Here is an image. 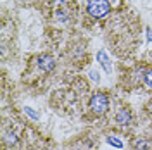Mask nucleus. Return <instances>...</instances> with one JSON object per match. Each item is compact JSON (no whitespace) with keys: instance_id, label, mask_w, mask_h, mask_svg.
I'll use <instances>...</instances> for the list:
<instances>
[{"instance_id":"nucleus-1","label":"nucleus","mask_w":152,"mask_h":150,"mask_svg":"<svg viewBox=\"0 0 152 150\" xmlns=\"http://www.w3.org/2000/svg\"><path fill=\"white\" fill-rule=\"evenodd\" d=\"M111 5L107 0H88L86 4V12L95 19H102L109 14Z\"/></svg>"},{"instance_id":"nucleus-9","label":"nucleus","mask_w":152,"mask_h":150,"mask_svg":"<svg viewBox=\"0 0 152 150\" xmlns=\"http://www.w3.org/2000/svg\"><path fill=\"white\" fill-rule=\"evenodd\" d=\"M143 83H145L147 88H152V69L143 73Z\"/></svg>"},{"instance_id":"nucleus-13","label":"nucleus","mask_w":152,"mask_h":150,"mask_svg":"<svg viewBox=\"0 0 152 150\" xmlns=\"http://www.w3.org/2000/svg\"><path fill=\"white\" fill-rule=\"evenodd\" d=\"M90 78H92V79H95V81H99V73L92 71V73H90Z\"/></svg>"},{"instance_id":"nucleus-4","label":"nucleus","mask_w":152,"mask_h":150,"mask_svg":"<svg viewBox=\"0 0 152 150\" xmlns=\"http://www.w3.org/2000/svg\"><path fill=\"white\" fill-rule=\"evenodd\" d=\"M114 119H116L118 124H121V126L130 124V122H132V112H130V109H126V107L118 109V112H116V116H114Z\"/></svg>"},{"instance_id":"nucleus-11","label":"nucleus","mask_w":152,"mask_h":150,"mask_svg":"<svg viewBox=\"0 0 152 150\" xmlns=\"http://www.w3.org/2000/svg\"><path fill=\"white\" fill-rule=\"evenodd\" d=\"M67 0H50V4L54 5V7H61V5H66Z\"/></svg>"},{"instance_id":"nucleus-8","label":"nucleus","mask_w":152,"mask_h":150,"mask_svg":"<svg viewBox=\"0 0 152 150\" xmlns=\"http://www.w3.org/2000/svg\"><path fill=\"white\" fill-rule=\"evenodd\" d=\"M4 138L7 141V145H16L18 143V136H16V133H12V131H7Z\"/></svg>"},{"instance_id":"nucleus-6","label":"nucleus","mask_w":152,"mask_h":150,"mask_svg":"<svg viewBox=\"0 0 152 150\" xmlns=\"http://www.w3.org/2000/svg\"><path fill=\"white\" fill-rule=\"evenodd\" d=\"M56 21L61 24H67L69 23V16H67L66 10H57L56 12Z\"/></svg>"},{"instance_id":"nucleus-2","label":"nucleus","mask_w":152,"mask_h":150,"mask_svg":"<svg viewBox=\"0 0 152 150\" xmlns=\"http://www.w3.org/2000/svg\"><path fill=\"white\" fill-rule=\"evenodd\" d=\"M90 111L95 114V116H102L109 111V97L102 92L92 95L90 98Z\"/></svg>"},{"instance_id":"nucleus-15","label":"nucleus","mask_w":152,"mask_h":150,"mask_svg":"<svg viewBox=\"0 0 152 150\" xmlns=\"http://www.w3.org/2000/svg\"><path fill=\"white\" fill-rule=\"evenodd\" d=\"M147 36H149V40H152V29H147Z\"/></svg>"},{"instance_id":"nucleus-7","label":"nucleus","mask_w":152,"mask_h":150,"mask_svg":"<svg viewBox=\"0 0 152 150\" xmlns=\"http://www.w3.org/2000/svg\"><path fill=\"white\" fill-rule=\"evenodd\" d=\"M133 150H151V143L147 140H138V141H135Z\"/></svg>"},{"instance_id":"nucleus-3","label":"nucleus","mask_w":152,"mask_h":150,"mask_svg":"<svg viewBox=\"0 0 152 150\" xmlns=\"http://www.w3.org/2000/svg\"><path fill=\"white\" fill-rule=\"evenodd\" d=\"M37 66H38L40 71L50 73V71H54V67H56V59L52 55H48V54H43V55H40L37 59Z\"/></svg>"},{"instance_id":"nucleus-5","label":"nucleus","mask_w":152,"mask_h":150,"mask_svg":"<svg viewBox=\"0 0 152 150\" xmlns=\"http://www.w3.org/2000/svg\"><path fill=\"white\" fill-rule=\"evenodd\" d=\"M97 60H99V64L102 66V69H104L105 73H111V71H113L111 59H109V55L105 54L104 50H99V54H97Z\"/></svg>"},{"instance_id":"nucleus-14","label":"nucleus","mask_w":152,"mask_h":150,"mask_svg":"<svg viewBox=\"0 0 152 150\" xmlns=\"http://www.w3.org/2000/svg\"><path fill=\"white\" fill-rule=\"evenodd\" d=\"M147 111H149V114H151V116H152V102L149 103V105H147Z\"/></svg>"},{"instance_id":"nucleus-12","label":"nucleus","mask_w":152,"mask_h":150,"mask_svg":"<svg viewBox=\"0 0 152 150\" xmlns=\"http://www.w3.org/2000/svg\"><path fill=\"white\" fill-rule=\"evenodd\" d=\"M24 112L29 114V116H31L33 119H38V114H37V112H33V111H31V107H26V109H24Z\"/></svg>"},{"instance_id":"nucleus-10","label":"nucleus","mask_w":152,"mask_h":150,"mask_svg":"<svg viewBox=\"0 0 152 150\" xmlns=\"http://www.w3.org/2000/svg\"><path fill=\"white\" fill-rule=\"evenodd\" d=\"M107 143L116 147V149H121L123 147V141L119 140V138H116V136H107Z\"/></svg>"}]
</instances>
